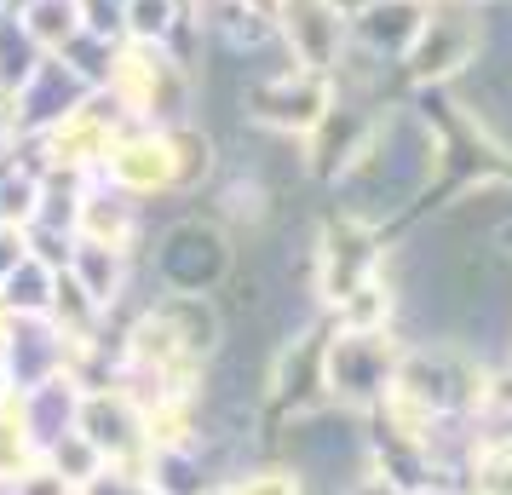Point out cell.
<instances>
[{
  "instance_id": "obj_12",
  "label": "cell",
  "mask_w": 512,
  "mask_h": 495,
  "mask_svg": "<svg viewBox=\"0 0 512 495\" xmlns=\"http://www.w3.org/2000/svg\"><path fill=\"white\" fill-rule=\"evenodd\" d=\"M75 432H81V438L110 461V467H139V455H144V415L121 398L116 386H87V392H81Z\"/></svg>"
},
{
  "instance_id": "obj_16",
  "label": "cell",
  "mask_w": 512,
  "mask_h": 495,
  "mask_svg": "<svg viewBox=\"0 0 512 495\" xmlns=\"http://www.w3.org/2000/svg\"><path fill=\"white\" fill-rule=\"evenodd\" d=\"M12 18L29 29V41L47 52H64L81 35V0H12Z\"/></svg>"
},
{
  "instance_id": "obj_26",
  "label": "cell",
  "mask_w": 512,
  "mask_h": 495,
  "mask_svg": "<svg viewBox=\"0 0 512 495\" xmlns=\"http://www.w3.org/2000/svg\"><path fill=\"white\" fill-rule=\"evenodd\" d=\"M340 495H409V490L397 484L392 472L369 467V472H363V478H351V484H346V490H340Z\"/></svg>"
},
{
  "instance_id": "obj_7",
  "label": "cell",
  "mask_w": 512,
  "mask_h": 495,
  "mask_svg": "<svg viewBox=\"0 0 512 495\" xmlns=\"http://www.w3.org/2000/svg\"><path fill=\"white\" fill-rule=\"evenodd\" d=\"M334 110V81L300 64H282L271 75H254L242 93V116L259 133H282V139H305L317 121Z\"/></svg>"
},
{
  "instance_id": "obj_8",
  "label": "cell",
  "mask_w": 512,
  "mask_h": 495,
  "mask_svg": "<svg viewBox=\"0 0 512 495\" xmlns=\"http://www.w3.org/2000/svg\"><path fill=\"white\" fill-rule=\"evenodd\" d=\"M104 179L127 196H139L144 208L156 202H185L179 179V133L173 127H121L104 156Z\"/></svg>"
},
{
  "instance_id": "obj_23",
  "label": "cell",
  "mask_w": 512,
  "mask_h": 495,
  "mask_svg": "<svg viewBox=\"0 0 512 495\" xmlns=\"http://www.w3.org/2000/svg\"><path fill=\"white\" fill-rule=\"evenodd\" d=\"M116 47H121V41H98V35H75L70 47H64V52H52V58H64V64H70V70L81 75L87 87H104V81H110V64H116Z\"/></svg>"
},
{
  "instance_id": "obj_28",
  "label": "cell",
  "mask_w": 512,
  "mask_h": 495,
  "mask_svg": "<svg viewBox=\"0 0 512 495\" xmlns=\"http://www.w3.org/2000/svg\"><path fill=\"white\" fill-rule=\"evenodd\" d=\"M18 144V121H12V98L0 93V150H12Z\"/></svg>"
},
{
  "instance_id": "obj_13",
  "label": "cell",
  "mask_w": 512,
  "mask_h": 495,
  "mask_svg": "<svg viewBox=\"0 0 512 495\" xmlns=\"http://www.w3.org/2000/svg\"><path fill=\"white\" fill-rule=\"evenodd\" d=\"M87 81L64 64V58H41V70L29 75L24 87L12 93V121H18V139H41L47 127H58V121L70 116V110H81L87 104Z\"/></svg>"
},
{
  "instance_id": "obj_4",
  "label": "cell",
  "mask_w": 512,
  "mask_h": 495,
  "mask_svg": "<svg viewBox=\"0 0 512 495\" xmlns=\"http://www.w3.org/2000/svg\"><path fill=\"white\" fill-rule=\"evenodd\" d=\"M104 93L121 104L127 127H179L196 121V64L173 47H144V41H121Z\"/></svg>"
},
{
  "instance_id": "obj_24",
  "label": "cell",
  "mask_w": 512,
  "mask_h": 495,
  "mask_svg": "<svg viewBox=\"0 0 512 495\" xmlns=\"http://www.w3.org/2000/svg\"><path fill=\"white\" fill-rule=\"evenodd\" d=\"M81 35H98V41H127L121 0H81Z\"/></svg>"
},
{
  "instance_id": "obj_5",
  "label": "cell",
  "mask_w": 512,
  "mask_h": 495,
  "mask_svg": "<svg viewBox=\"0 0 512 495\" xmlns=\"http://www.w3.org/2000/svg\"><path fill=\"white\" fill-rule=\"evenodd\" d=\"M403 340L392 329H334L323 334V398L340 409L369 415L374 403L386 398V386L397 375Z\"/></svg>"
},
{
  "instance_id": "obj_10",
  "label": "cell",
  "mask_w": 512,
  "mask_h": 495,
  "mask_svg": "<svg viewBox=\"0 0 512 495\" xmlns=\"http://www.w3.org/2000/svg\"><path fill=\"white\" fill-rule=\"evenodd\" d=\"M75 236H87V242H110V248H127V254H144V242H150V208H144L139 196L116 190L104 173H93V179H81Z\"/></svg>"
},
{
  "instance_id": "obj_31",
  "label": "cell",
  "mask_w": 512,
  "mask_h": 495,
  "mask_svg": "<svg viewBox=\"0 0 512 495\" xmlns=\"http://www.w3.org/2000/svg\"><path fill=\"white\" fill-rule=\"evenodd\" d=\"M208 495H231V490H225V484H213V490H208Z\"/></svg>"
},
{
  "instance_id": "obj_9",
  "label": "cell",
  "mask_w": 512,
  "mask_h": 495,
  "mask_svg": "<svg viewBox=\"0 0 512 495\" xmlns=\"http://www.w3.org/2000/svg\"><path fill=\"white\" fill-rule=\"evenodd\" d=\"M271 24H277V47L288 64L317 75H334L340 52L351 47V12H340L334 0H265Z\"/></svg>"
},
{
  "instance_id": "obj_14",
  "label": "cell",
  "mask_w": 512,
  "mask_h": 495,
  "mask_svg": "<svg viewBox=\"0 0 512 495\" xmlns=\"http://www.w3.org/2000/svg\"><path fill=\"white\" fill-rule=\"evenodd\" d=\"M420 24H426V6L420 0H369L351 12V41L386 64H403L409 47H415Z\"/></svg>"
},
{
  "instance_id": "obj_1",
  "label": "cell",
  "mask_w": 512,
  "mask_h": 495,
  "mask_svg": "<svg viewBox=\"0 0 512 495\" xmlns=\"http://www.w3.org/2000/svg\"><path fill=\"white\" fill-rule=\"evenodd\" d=\"M455 139L426 104L420 93H403L392 104H380L363 127L357 150L346 156V167L328 179V213H340L351 225H369V231H403L415 213L432 208L443 179H455Z\"/></svg>"
},
{
  "instance_id": "obj_11",
  "label": "cell",
  "mask_w": 512,
  "mask_h": 495,
  "mask_svg": "<svg viewBox=\"0 0 512 495\" xmlns=\"http://www.w3.org/2000/svg\"><path fill=\"white\" fill-rule=\"evenodd\" d=\"M70 363V340L52 317H12V340L0 352V398H18L41 380L64 375Z\"/></svg>"
},
{
  "instance_id": "obj_21",
  "label": "cell",
  "mask_w": 512,
  "mask_h": 495,
  "mask_svg": "<svg viewBox=\"0 0 512 495\" xmlns=\"http://www.w3.org/2000/svg\"><path fill=\"white\" fill-rule=\"evenodd\" d=\"M225 490H231V495H311V484H305L288 461H277V455H259V461H248V467L236 472Z\"/></svg>"
},
{
  "instance_id": "obj_17",
  "label": "cell",
  "mask_w": 512,
  "mask_h": 495,
  "mask_svg": "<svg viewBox=\"0 0 512 495\" xmlns=\"http://www.w3.org/2000/svg\"><path fill=\"white\" fill-rule=\"evenodd\" d=\"M35 202H41V167L29 162L24 144L0 150V225L24 231L29 219H35Z\"/></svg>"
},
{
  "instance_id": "obj_2",
  "label": "cell",
  "mask_w": 512,
  "mask_h": 495,
  "mask_svg": "<svg viewBox=\"0 0 512 495\" xmlns=\"http://www.w3.org/2000/svg\"><path fill=\"white\" fill-rule=\"evenodd\" d=\"M271 455L300 472L311 495H340L351 478L374 467L369 415L340 403H311L294 415H271Z\"/></svg>"
},
{
  "instance_id": "obj_19",
  "label": "cell",
  "mask_w": 512,
  "mask_h": 495,
  "mask_svg": "<svg viewBox=\"0 0 512 495\" xmlns=\"http://www.w3.org/2000/svg\"><path fill=\"white\" fill-rule=\"evenodd\" d=\"M41 58H47V52L35 47V41H29V29L6 12V18H0V93H6V98L18 93L29 75L41 70Z\"/></svg>"
},
{
  "instance_id": "obj_27",
  "label": "cell",
  "mask_w": 512,
  "mask_h": 495,
  "mask_svg": "<svg viewBox=\"0 0 512 495\" xmlns=\"http://www.w3.org/2000/svg\"><path fill=\"white\" fill-rule=\"evenodd\" d=\"M24 254H29V248H24V231H18V225H0V277L24 260Z\"/></svg>"
},
{
  "instance_id": "obj_32",
  "label": "cell",
  "mask_w": 512,
  "mask_h": 495,
  "mask_svg": "<svg viewBox=\"0 0 512 495\" xmlns=\"http://www.w3.org/2000/svg\"><path fill=\"white\" fill-rule=\"evenodd\" d=\"M420 6H432V0H420Z\"/></svg>"
},
{
  "instance_id": "obj_30",
  "label": "cell",
  "mask_w": 512,
  "mask_h": 495,
  "mask_svg": "<svg viewBox=\"0 0 512 495\" xmlns=\"http://www.w3.org/2000/svg\"><path fill=\"white\" fill-rule=\"evenodd\" d=\"M461 6H495V0H461Z\"/></svg>"
},
{
  "instance_id": "obj_22",
  "label": "cell",
  "mask_w": 512,
  "mask_h": 495,
  "mask_svg": "<svg viewBox=\"0 0 512 495\" xmlns=\"http://www.w3.org/2000/svg\"><path fill=\"white\" fill-rule=\"evenodd\" d=\"M41 461H47V467L58 472L64 484H75V495H81V490H87V484L98 478V472L110 467V461H104V455H98V449L81 438V432H64V438H58V444H52Z\"/></svg>"
},
{
  "instance_id": "obj_20",
  "label": "cell",
  "mask_w": 512,
  "mask_h": 495,
  "mask_svg": "<svg viewBox=\"0 0 512 495\" xmlns=\"http://www.w3.org/2000/svg\"><path fill=\"white\" fill-rule=\"evenodd\" d=\"M35 461H41V449H35V438H29L18 403L0 398V484H18Z\"/></svg>"
},
{
  "instance_id": "obj_6",
  "label": "cell",
  "mask_w": 512,
  "mask_h": 495,
  "mask_svg": "<svg viewBox=\"0 0 512 495\" xmlns=\"http://www.w3.org/2000/svg\"><path fill=\"white\" fill-rule=\"evenodd\" d=\"M478 58H484V6L432 0L415 47L403 58V81H409V93H420V87H455Z\"/></svg>"
},
{
  "instance_id": "obj_3",
  "label": "cell",
  "mask_w": 512,
  "mask_h": 495,
  "mask_svg": "<svg viewBox=\"0 0 512 495\" xmlns=\"http://www.w3.org/2000/svg\"><path fill=\"white\" fill-rule=\"evenodd\" d=\"M236 248L242 242L202 208L167 213L139 254L144 288H156V294H219L236 271Z\"/></svg>"
},
{
  "instance_id": "obj_15",
  "label": "cell",
  "mask_w": 512,
  "mask_h": 495,
  "mask_svg": "<svg viewBox=\"0 0 512 495\" xmlns=\"http://www.w3.org/2000/svg\"><path fill=\"white\" fill-rule=\"evenodd\" d=\"M18 415H24L29 438H35V449L47 455L64 432H75V415H81V380L70 375H52L41 380V386H29V392H18Z\"/></svg>"
},
{
  "instance_id": "obj_18",
  "label": "cell",
  "mask_w": 512,
  "mask_h": 495,
  "mask_svg": "<svg viewBox=\"0 0 512 495\" xmlns=\"http://www.w3.org/2000/svg\"><path fill=\"white\" fill-rule=\"evenodd\" d=\"M52 288H58V271L24 254V260L0 277V311H6V317H47Z\"/></svg>"
},
{
  "instance_id": "obj_25",
  "label": "cell",
  "mask_w": 512,
  "mask_h": 495,
  "mask_svg": "<svg viewBox=\"0 0 512 495\" xmlns=\"http://www.w3.org/2000/svg\"><path fill=\"white\" fill-rule=\"evenodd\" d=\"M12 490H18V495H75V484H64V478H58L47 461H35V467H29L24 478L12 484Z\"/></svg>"
},
{
  "instance_id": "obj_29",
  "label": "cell",
  "mask_w": 512,
  "mask_h": 495,
  "mask_svg": "<svg viewBox=\"0 0 512 495\" xmlns=\"http://www.w3.org/2000/svg\"><path fill=\"white\" fill-rule=\"evenodd\" d=\"M334 6H340V12H357V6H369V0H334Z\"/></svg>"
}]
</instances>
